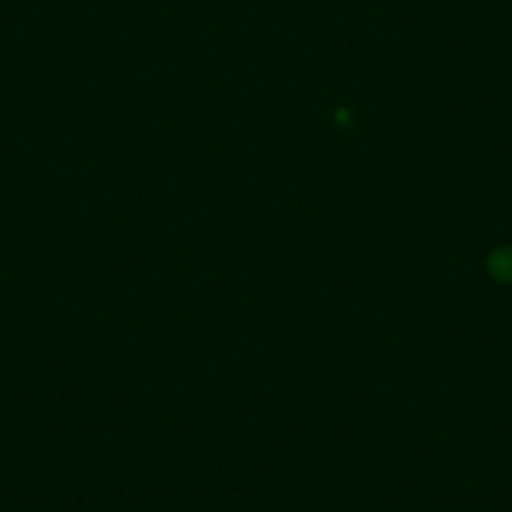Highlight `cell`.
Returning <instances> with one entry per match:
<instances>
[{
  "instance_id": "6da1fadb",
  "label": "cell",
  "mask_w": 512,
  "mask_h": 512,
  "mask_svg": "<svg viewBox=\"0 0 512 512\" xmlns=\"http://www.w3.org/2000/svg\"><path fill=\"white\" fill-rule=\"evenodd\" d=\"M492 272L497 274V277H512V251H502V254H495V259H492Z\"/></svg>"
}]
</instances>
